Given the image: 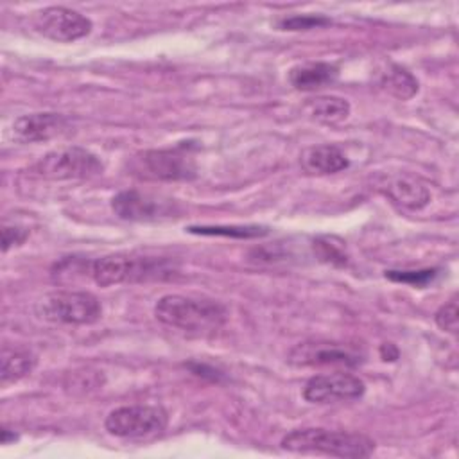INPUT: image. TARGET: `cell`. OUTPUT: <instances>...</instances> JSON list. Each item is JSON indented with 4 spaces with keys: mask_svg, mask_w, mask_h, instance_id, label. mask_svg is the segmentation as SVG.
<instances>
[{
    "mask_svg": "<svg viewBox=\"0 0 459 459\" xmlns=\"http://www.w3.org/2000/svg\"><path fill=\"white\" fill-rule=\"evenodd\" d=\"M154 316L167 326L203 335L219 330L226 321V308L215 299L167 294L154 305Z\"/></svg>",
    "mask_w": 459,
    "mask_h": 459,
    "instance_id": "cell-1",
    "label": "cell"
},
{
    "mask_svg": "<svg viewBox=\"0 0 459 459\" xmlns=\"http://www.w3.org/2000/svg\"><path fill=\"white\" fill-rule=\"evenodd\" d=\"M281 448L296 454H325L335 457H368L375 450V441L364 434L328 430L321 427L296 429L283 436Z\"/></svg>",
    "mask_w": 459,
    "mask_h": 459,
    "instance_id": "cell-2",
    "label": "cell"
},
{
    "mask_svg": "<svg viewBox=\"0 0 459 459\" xmlns=\"http://www.w3.org/2000/svg\"><path fill=\"white\" fill-rule=\"evenodd\" d=\"M174 267L165 258L133 256V255H106L90 264V274L100 287L118 285L126 281H138L170 274Z\"/></svg>",
    "mask_w": 459,
    "mask_h": 459,
    "instance_id": "cell-3",
    "label": "cell"
},
{
    "mask_svg": "<svg viewBox=\"0 0 459 459\" xmlns=\"http://www.w3.org/2000/svg\"><path fill=\"white\" fill-rule=\"evenodd\" d=\"M39 317L63 325H91L102 316L97 296L86 290H57L38 301Z\"/></svg>",
    "mask_w": 459,
    "mask_h": 459,
    "instance_id": "cell-4",
    "label": "cell"
},
{
    "mask_svg": "<svg viewBox=\"0 0 459 459\" xmlns=\"http://www.w3.org/2000/svg\"><path fill=\"white\" fill-rule=\"evenodd\" d=\"M32 170L45 179H88L102 174L104 165L97 154L82 147H63L45 154Z\"/></svg>",
    "mask_w": 459,
    "mask_h": 459,
    "instance_id": "cell-5",
    "label": "cell"
},
{
    "mask_svg": "<svg viewBox=\"0 0 459 459\" xmlns=\"http://www.w3.org/2000/svg\"><path fill=\"white\" fill-rule=\"evenodd\" d=\"M167 412L156 405H124L113 409L104 421L106 430L122 439H147L167 427Z\"/></svg>",
    "mask_w": 459,
    "mask_h": 459,
    "instance_id": "cell-6",
    "label": "cell"
},
{
    "mask_svg": "<svg viewBox=\"0 0 459 459\" xmlns=\"http://www.w3.org/2000/svg\"><path fill=\"white\" fill-rule=\"evenodd\" d=\"M136 170L145 178L161 181H185L197 176L195 160L186 145L145 151L136 160Z\"/></svg>",
    "mask_w": 459,
    "mask_h": 459,
    "instance_id": "cell-7",
    "label": "cell"
},
{
    "mask_svg": "<svg viewBox=\"0 0 459 459\" xmlns=\"http://www.w3.org/2000/svg\"><path fill=\"white\" fill-rule=\"evenodd\" d=\"M32 25L34 29L43 34L45 38L52 41H61V43H70L75 39L84 38L91 30V20L86 18L84 14L61 7V5H52L45 7L32 16Z\"/></svg>",
    "mask_w": 459,
    "mask_h": 459,
    "instance_id": "cell-8",
    "label": "cell"
},
{
    "mask_svg": "<svg viewBox=\"0 0 459 459\" xmlns=\"http://www.w3.org/2000/svg\"><path fill=\"white\" fill-rule=\"evenodd\" d=\"M364 391L366 385L359 377L337 371L312 377L303 387V396L310 403H333L360 398Z\"/></svg>",
    "mask_w": 459,
    "mask_h": 459,
    "instance_id": "cell-9",
    "label": "cell"
},
{
    "mask_svg": "<svg viewBox=\"0 0 459 459\" xmlns=\"http://www.w3.org/2000/svg\"><path fill=\"white\" fill-rule=\"evenodd\" d=\"M111 210L124 221H156L176 213V203L138 190H122L111 199Z\"/></svg>",
    "mask_w": 459,
    "mask_h": 459,
    "instance_id": "cell-10",
    "label": "cell"
},
{
    "mask_svg": "<svg viewBox=\"0 0 459 459\" xmlns=\"http://www.w3.org/2000/svg\"><path fill=\"white\" fill-rule=\"evenodd\" d=\"M287 360L292 366L355 368L362 362V357L337 342H301L290 350Z\"/></svg>",
    "mask_w": 459,
    "mask_h": 459,
    "instance_id": "cell-11",
    "label": "cell"
},
{
    "mask_svg": "<svg viewBox=\"0 0 459 459\" xmlns=\"http://www.w3.org/2000/svg\"><path fill=\"white\" fill-rule=\"evenodd\" d=\"M68 127V118L61 113L41 111L22 115L13 122V138L20 143L47 142Z\"/></svg>",
    "mask_w": 459,
    "mask_h": 459,
    "instance_id": "cell-12",
    "label": "cell"
},
{
    "mask_svg": "<svg viewBox=\"0 0 459 459\" xmlns=\"http://www.w3.org/2000/svg\"><path fill=\"white\" fill-rule=\"evenodd\" d=\"M339 74V68L330 63H305L290 68L289 72V81L296 90L301 91H312L317 90L325 84H330L335 81Z\"/></svg>",
    "mask_w": 459,
    "mask_h": 459,
    "instance_id": "cell-13",
    "label": "cell"
},
{
    "mask_svg": "<svg viewBox=\"0 0 459 459\" xmlns=\"http://www.w3.org/2000/svg\"><path fill=\"white\" fill-rule=\"evenodd\" d=\"M301 163L312 174H335L348 167V158L335 145H316L303 152Z\"/></svg>",
    "mask_w": 459,
    "mask_h": 459,
    "instance_id": "cell-14",
    "label": "cell"
},
{
    "mask_svg": "<svg viewBox=\"0 0 459 459\" xmlns=\"http://www.w3.org/2000/svg\"><path fill=\"white\" fill-rule=\"evenodd\" d=\"M387 194L398 204L411 210H420L430 201V192L427 190V186L411 178H394L393 181H389Z\"/></svg>",
    "mask_w": 459,
    "mask_h": 459,
    "instance_id": "cell-15",
    "label": "cell"
},
{
    "mask_svg": "<svg viewBox=\"0 0 459 459\" xmlns=\"http://www.w3.org/2000/svg\"><path fill=\"white\" fill-rule=\"evenodd\" d=\"M305 109L312 118L323 124H337L350 115L348 100L333 95H321L316 99H308V102L305 104Z\"/></svg>",
    "mask_w": 459,
    "mask_h": 459,
    "instance_id": "cell-16",
    "label": "cell"
},
{
    "mask_svg": "<svg viewBox=\"0 0 459 459\" xmlns=\"http://www.w3.org/2000/svg\"><path fill=\"white\" fill-rule=\"evenodd\" d=\"M36 366V357L27 351V350H9L4 348L2 351V369H0V378L2 384L7 382H16L29 375Z\"/></svg>",
    "mask_w": 459,
    "mask_h": 459,
    "instance_id": "cell-17",
    "label": "cell"
},
{
    "mask_svg": "<svg viewBox=\"0 0 459 459\" xmlns=\"http://www.w3.org/2000/svg\"><path fill=\"white\" fill-rule=\"evenodd\" d=\"M382 86L394 97L405 100L418 91V81L402 66L393 65L382 77Z\"/></svg>",
    "mask_w": 459,
    "mask_h": 459,
    "instance_id": "cell-18",
    "label": "cell"
},
{
    "mask_svg": "<svg viewBox=\"0 0 459 459\" xmlns=\"http://www.w3.org/2000/svg\"><path fill=\"white\" fill-rule=\"evenodd\" d=\"M190 233L208 237H231V238H256L269 233L265 226H188Z\"/></svg>",
    "mask_w": 459,
    "mask_h": 459,
    "instance_id": "cell-19",
    "label": "cell"
},
{
    "mask_svg": "<svg viewBox=\"0 0 459 459\" xmlns=\"http://www.w3.org/2000/svg\"><path fill=\"white\" fill-rule=\"evenodd\" d=\"M314 253L321 262L326 264H333V265H344L348 262L346 251H344V244L333 237H321L316 238L314 244Z\"/></svg>",
    "mask_w": 459,
    "mask_h": 459,
    "instance_id": "cell-20",
    "label": "cell"
},
{
    "mask_svg": "<svg viewBox=\"0 0 459 459\" xmlns=\"http://www.w3.org/2000/svg\"><path fill=\"white\" fill-rule=\"evenodd\" d=\"M437 276V269H405V271H385V278L412 287H425Z\"/></svg>",
    "mask_w": 459,
    "mask_h": 459,
    "instance_id": "cell-21",
    "label": "cell"
},
{
    "mask_svg": "<svg viewBox=\"0 0 459 459\" xmlns=\"http://www.w3.org/2000/svg\"><path fill=\"white\" fill-rule=\"evenodd\" d=\"M328 23H330V18L323 14H294L280 20L278 27L283 30H308V29L328 25Z\"/></svg>",
    "mask_w": 459,
    "mask_h": 459,
    "instance_id": "cell-22",
    "label": "cell"
},
{
    "mask_svg": "<svg viewBox=\"0 0 459 459\" xmlns=\"http://www.w3.org/2000/svg\"><path fill=\"white\" fill-rule=\"evenodd\" d=\"M434 319H436V325L441 330H446L450 333H457L459 316H457V301H455V298H452L448 303L441 305L439 310L436 312Z\"/></svg>",
    "mask_w": 459,
    "mask_h": 459,
    "instance_id": "cell-23",
    "label": "cell"
},
{
    "mask_svg": "<svg viewBox=\"0 0 459 459\" xmlns=\"http://www.w3.org/2000/svg\"><path fill=\"white\" fill-rule=\"evenodd\" d=\"M29 237V230L23 226H4L2 228V249L9 251L13 246H20Z\"/></svg>",
    "mask_w": 459,
    "mask_h": 459,
    "instance_id": "cell-24",
    "label": "cell"
},
{
    "mask_svg": "<svg viewBox=\"0 0 459 459\" xmlns=\"http://www.w3.org/2000/svg\"><path fill=\"white\" fill-rule=\"evenodd\" d=\"M380 355L384 360H396L398 359V350L391 342H384L380 346Z\"/></svg>",
    "mask_w": 459,
    "mask_h": 459,
    "instance_id": "cell-25",
    "label": "cell"
},
{
    "mask_svg": "<svg viewBox=\"0 0 459 459\" xmlns=\"http://www.w3.org/2000/svg\"><path fill=\"white\" fill-rule=\"evenodd\" d=\"M14 439H16V434H14V432L11 434L9 429L4 427V429H2V439H0L2 445H9V441H14Z\"/></svg>",
    "mask_w": 459,
    "mask_h": 459,
    "instance_id": "cell-26",
    "label": "cell"
}]
</instances>
